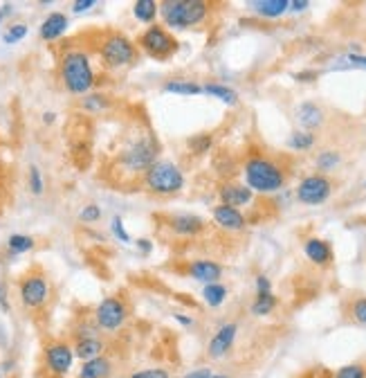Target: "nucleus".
<instances>
[{
  "label": "nucleus",
  "mask_w": 366,
  "mask_h": 378,
  "mask_svg": "<svg viewBox=\"0 0 366 378\" xmlns=\"http://www.w3.org/2000/svg\"><path fill=\"white\" fill-rule=\"evenodd\" d=\"M19 295L23 307L27 309H40L50 300V284L43 272H27L19 284Z\"/></svg>",
  "instance_id": "9d476101"
},
{
  "label": "nucleus",
  "mask_w": 366,
  "mask_h": 378,
  "mask_svg": "<svg viewBox=\"0 0 366 378\" xmlns=\"http://www.w3.org/2000/svg\"><path fill=\"white\" fill-rule=\"evenodd\" d=\"M304 252L315 266H328V263L332 261V248H330L328 241H324V239H315V237L306 239Z\"/></svg>",
  "instance_id": "f3484780"
},
{
  "label": "nucleus",
  "mask_w": 366,
  "mask_h": 378,
  "mask_svg": "<svg viewBox=\"0 0 366 378\" xmlns=\"http://www.w3.org/2000/svg\"><path fill=\"white\" fill-rule=\"evenodd\" d=\"M160 16L171 29H189L205 23L209 5L202 0H164L160 3Z\"/></svg>",
  "instance_id": "7ed1b4c3"
},
{
  "label": "nucleus",
  "mask_w": 366,
  "mask_h": 378,
  "mask_svg": "<svg viewBox=\"0 0 366 378\" xmlns=\"http://www.w3.org/2000/svg\"><path fill=\"white\" fill-rule=\"evenodd\" d=\"M135 244H137V250H140L142 255H151L153 252V244L149 239H137Z\"/></svg>",
  "instance_id": "49530a36"
},
{
  "label": "nucleus",
  "mask_w": 366,
  "mask_h": 378,
  "mask_svg": "<svg viewBox=\"0 0 366 378\" xmlns=\"http://www.w3.org/2000/svg\"><path fill=\"white\" fill-rule=\"evenodd\" d=\"M202 300H205L207 307H221V304L227 300V288L221 284V281H216V284H207L202 288Z\"/></svg>",
  "instance_id": "a878e982"
},
{
  "label": "nucleus",
  "mask_w": 366,
  "mask_h": 378,
  "mask_svg": "<svg viewBox=\"0 0 366 378\" xmlns=\"http://www.w3.org/2000/svg\"><path fill=\"white\" fill-rule=\"evenodd\" d=\"M27 180H29V189H32V194H36V196H40V194H43L45 185H43V176H40L38 167H29Z\"/></svg>",
  "instance_id": "c9c22d12"
},
{
  "label": "nucleus",
  "mask_w": 366,
  "mask_h": 378,
  "mask_svg": "<svg viewBox=\"0 0 366 378\" xmlns=\"http://www.w3.org/2000/svg\"><path fill=\"white\" fill-rule=\"evenodd\" d=\"M68 29V16L61 12H52L47 19L40 23V38L43 41H56L59 36L66 34Z\"/></svg>",
  "instance_id": "a211bd4d"
},
{
  "label": "nucleus",
  "mask_w": 366,
  "mask_h": 378,
  "mask_svg": "<svg viewBox=\"0 0 366 378\" xmlns=\"http://www.w3.org/2000/svg\"><path fill=\"white\" fill-rule=\"evenodd\" d=\"M164 93H173V95H200L202 86L191 82V79H171L164 84Z\"/></svg>",
  "instance_id": "393cba45"
},
{
  "label": "nucleus",
  "mask_w": 366,
  "mask_h": 378,
  "mask_svg": "<svg viewBox=\"0 0 366 378\" xmlns=\"http://www.w3.org/2000/svg\"><path fill=\"white\" fill-rule=\"evenodd\" d=\"M99 56L108 70H121L135 63L137 45L121 32H108L99 43Z\"/></svg>",
  "instance_id": "423d86ee"
},
{
  "label": "nucleus",
  "mask_w": 366,
  "mask_h": 378,
  "mask_svg": "<svg viewBox=\"0 0 366 378\" xmlns=\"http://www.w3.org/2000/svg\"><path fill=\"white\" fill-rule=\"evenodd\" d=\"M110 374H112V363L108 356L86 360L79 369V378H110Z\"/></svg>",
  "instance_id": "412c9836"
},
{
  "label": "nucleus",
  "mask_w": 366,
  "mask_h": 378,
  "mask_svg": "<svg viewBox=\"0 0 366 378\" xmlns=\"http://www.w3.org/2000/svg\"><path fill=\"white\" fill-rule=\"evenodd\" d=\"M34 248V239L27 237V235H12L7 239V250L12 255H23V252H29Z\"/></svg>",
  "instance_id": "c85d7f7f"
},
{
  "label": "nucleus",
  "mask_w": 366,
  "mask_h": 378,
  "mask_svg": "<svg viewBox=\"0 0 366 378\" xmlns=\"http://www.w3.org/2000/svg\"><path fill=\"white\" fill-rule=\"evenodd\" d=\"M5 21V16H3V12H0V23H3Z\"/></svg>",
  "instance_id": "864d4df0"
},
{
  "label": "nucleus",
  "mask_w": 366,
  "mask_h": 378,
  "mask_svg": "<svg viewBox=\"0 0 366 378\" xmlns=\"http://www.w3.org/2000/svg\"><path fill=\"white\" fill-rule=\"evenodd\" d=\"M308 7H310V3H308V0H290L288 12H306Z\"/></svg>",
  "instance_id": "a18cd8bd"
},
{
  "label": "nucleus",
  "mask_w": 366,
  "mask_h": 378,
  "mask_svg": "<svg viewBox=\"0 0 366 378\" xmlns=\"http://www.w3.org/2000/svg\"><path fill=\"white\" fill-rule=\"evenodd\" d=\"M169 228L178 237H198L207 230V223L196 214H173L169 219Z\"/></svg>",
  "instance_id": "ddd939ff"
},
{
  "label": "nucleus",
  "mask_w": 366,
  "mask_h": 378,
  "mask_svg": "<svg viewBox=\"0 0 366 378\" xmlns=\"http://www.w3.org/2000/svg\"><path fill=\"white\" fill-rule=\"evenodd\" d=\"M72 349H75V358H79L81 363H86V360L103 356L106 344H103V340L99 335H97V338H79Z\"/></svg>",
  "instance_id": "6ab92c4d"
},
{
  "label": "nucleus",
  "mask_w": 366,
  "mask_h": 378,
  "mask_svg": "<svg viewBox=\"0 0 366 378\" xmlns=\"http://www.w3.org/2000/svg\"><path fill=\"white\" fill-rule=\"evenodd\" d=\"M61 82L66 86V91L72 95H86L93 91L95 86V70L90 63V56L79 47H70L63 52L61 63Z\"/></svg>",
  "instance_id": "f03ea898"
},
{
  "label": "nucleus",
  "mask_w": 366,
  "mask_h": 378,
  "mask_svg": "<svg viewBox=\"0 0 366 378\" xmlns=\"http://www.w3.org/2000/svg\"><path fill=\"white\" fill-rule=\"evenodd\" d=\"M133 16L146 25H156V19L160 16V3H156V0H137L133 5Z\"/></svg>",
  "instance_id": "5701e85b"
},
{
  "label": "nucleus",
  "mask_w": 366,
  "mask_h": 378,
  "mask_svg": "<svg viewBox=\"0 0 366 378\" xmlns=\"http://www.w3.org/2000/svg\"><path fill=\"white\" fill-rule=\"evenodd\" d=\"M160 144L153 133L137 135L119 154V167L126 176H144L146 169L158 160Z\"/></svg>",
  "instance_id": "20e7f679"
},
{
  "label": "nucleus",
  "mask_w": 366,
  "mask_h": 378,
  "mask_svg": "<svg viewBox=\"0 0 366 378\" xmlns=\"http://www.w3.org/2000/svg\"><path fill=\"white\" fill-rule=\"evenodd\" d=\"M243 174H245L247 187L252 191H258V194H274V191L283 189L288 178V172L281 163L261 154H254L245 160Z\"/></svg>",
  "instance_id": "f257e3e1"
},
{
  "label": "nucleus",
  "mask_w": 366,
  "mask_h": 378,
  "mask_svg": "<svg viewBox=\"0 0 366 378\" xmlns=\"http://www.w3.org/2000/svg\"><path fill=\"white\" fill-rule=\"evenodd\" d=\"M263 293H272V281L265 275H258L256 277V295H263Z\"/></svg>",
  "instance_id": "a19ab883"
},
{
  "label": "nucleus",
  "mask_w": 366,
  "mask_h": 378,
  "mask_svg": "<svg viewBox=\"0 0 366 378\" xmlns=\"http://www.w3.org/2000/svg\"><path fill=\"white\" fill-rule=\"evenodd\" d=\"M339 163H341V156L337 151H324V154L317 156V169H319V172H332Z\"/></svg>",
  "instance_id": "473e14b6"
},
{
  "label": "nucleus",
  "mask_w": 366,
  "mask_h": 378,
  "mask_svg": "<svg viewBox=\"0 0 366 378\" xmlns=\"http://www.w3.org/2000/svg\"><path fill=\"white\" fill-rule=\"evenodd\" d=\"M128 378H169V372L162 367H149V369H140V372H133Z\"/></svg>",
  "instance_id": "ea45409f"
},
{
  "label": "nucleus",
  "mask_w": 366,
  "mask_h": 378,
  "mask_svg": "<svg viewBox=\"0 0 366 378\" xmlns=\"http://www.w3.org/2000/svg\"><path fill=\"white\" fill-rule=\"evenodd\" d=\"M332 378H366V367L364 365H344L341 369H337Z\"/></svg>",
  "instance_id": "f704fd0d"
},
{
  "label": "nucleus",
  "mask_w": 366,
  "mask_h": 378,
  "mask_svg": "<svg viewBox=\"0 0 366 378\" xmlns=\"http://www.w3.org/2000/svg\"><path fill=\"white\" fill-rule=\"evenodd\" d=\"M79 219L84 223H97L101 219V207L99 205H86L84 210L79 212Z\"/></svg>",
  "instance_id": "58836bf2"
},
{
  "label": "nucleus",
  "mask_w": 366,
  "mask_h": 378,
  "mask_svg": "<svg viewBox=\"0 0 366 378\" xmlns=\"http://www.w3.org/2000/svg\"><path fill=\"white\" fill-rule=\"evenodd\" d=\"M95 5H97L95 0H77V3H72V12H75V14H84L88 10H93Z\"/></svg>",
  "instance_id": "79ce46f5"
},
{
  "label": "nucleus",
  "mask_w": 366,
  "mask_h": 378,
  "mask_svg": "<svg viewBox=\"0 0 366 378\" xmlns=\"http://www.w3.org/2000/svg\"><path fill=\"white\" fill-rule=\"evenodd\" d=\"M214 372L209 367H198V369H191L189 374H184V378H211Z\"/></svg>",
  "instance_id": "37998d69"
},
{
  "label": "nucleus",
  "mask_w": 366,
  "mask_h": 378,
  "mask_svg": "<svg viewBox=\"0 0 366 378\" xmlns=\"http://www.w3.org/2000/svg\"><path fill=\"white\" fill-rule=\"evenodd\" d=\"M108 97L106 95H99V93H95V95H86L84 102H81V106H84L88 113H101L108 108Z\"/></svg>",
  "instance_id": "2f4dec72"
},
{
  "label": "nucleus",
  "mask_w": 366,
  "mask_h": 378,
  "mask_svg": "<svg viewBox=\"0 0 366 378\" xmlns=\"http://www.w3.org/2000/svg\"><path fill=\"white\" fill-rule=\"evenodd\" d=\"M252 12L263 16V19H279L288 12L290 7V0H254L249 3Z\"/></svg>",
  "instance_id": "4be33fe9"
},
{
  "label": "nucleus",
  "mask_w": 366,
  "mask_h": 378,
  "mask_svg": "<svg viewBox=\"0 0 366 378\" xmlns=\"http://www.w3.org/2000/svg\"><path fill=\"white\" fill-rule=\"evenodd\" d=\"M25 36H27V25H23V23H16V25L7 27V32L3 34V41H5L7 45H14V43L23 41Z\"/></svg>",
  "instance_id": "72a5a7b5"
},
{
  "label": "nucleus",
  "mask_w": 366,
  "mask_h": 378,
  "mask_svg": "<svg viewBox=\"0 0 366 378\" xmlns=\"http://www.w3.org/2000/svg\"><path fill=\"white\" fill-rule=\"evenodd\" d=\"M173 320H175L178 324H182V327H193V318L184 316V313H175V316H173Z\"/></svg>",
  "instance_id": "de8ad7c7"
},
{
  "label": "nucleus",
  "mask_w": 366,
  "mask_h": 378,
  "mask_svg": "<svg viewBox=\"0 0 366 378\" xmlns=\"http://www.w3.org/2000/svg\"><path fill=\"white\" fill-rule=\"evenodd\" d=\"M332 194V182L324 174L306 176L297 187V198L304 205H321L326 203Z\"/></svg>",
  "instance_id": "9b49d317"
},
{
  "label": "nucleus",
  "mask_w": 366,
  "mask_h": 378,
  "mask_svg": "<svg viewBox=\"0 0 366 378\" xmlns=\"http://www.w3.org/2000/svg\"><path fill=\"white\" fill-rule=\"evenodd\" d=\"M110 230H112V235H115L121 244H131V235L126 232L124 228V221L119 219V216H112V221H110Z\"/></svg>",
  "instance_id": "4c0bfd02"
},
{
  "label": "nucleus",
  "mask_w": 366,
  "mask_h": 378,
  "mask_svg": "<svg viewBox=\"0 0 366 378\" xmlns=\"http://www.w3.org/2000/svg\"><path fill=\"white\" fill-rule=\"evenodd\" d=\"M211 378H230V376H218V374H214V376H211Z\"/></svg>",
  "instance_id": "603ef678"
},
{
  "label": "nucleus",
  "mask_w": 366,
  "mask_h": 378,
  "mask_svg": "<svg viewBox=\"0 0 366 378\" xmlns=\"http://www.w3.org/2000/svg\"><path fill=\"white\" fill-rule=\"evenodd\" d=\"M351 316L357 324L366 327V297H357L351 304Z\"/></svg>",
  "instance_id": "e433bc0d"
},
{
  "label": "nucleus",
  "mask_w": 366,
  "mask_h": 378,
  "mask_svg": "<svg viewBox=\"0 0 366 378\" xmlns=\"http://www.w3.org/2000/svg\"><path fill=\"white\" fill-rule=\"evenodd\" d=\"M0 309H3V311H10V302H7V291H5L3 284H0Z\"/></svg>",
  "instance_id": "09e8293b"
},
{
  "label": "nucleus",
  "mask_w": 366,
  "mask_h": 378,
  "mask_svg": "<svg viewBox=\"0 0 366 378\" xmlns=\"http://www.w3.org/2000/svg\"><path fill=\"white\" fill-rule=\"evenodd\" d=\"M140 50H144L149 56L158 61H167L169 56H173L178 52V38L171 34L167 27L162 25H149L144 29V34L140 36Z\"/></svg>",
  "instance_id": "6e6552de"
},
{
  "label": "nucleus",
  "mask_w": 366,
  "mask_h": 378,
  "mask_svg": "<svg viewBox=\"0 0 366 378\" xmlns=\"http://www.w3.org/2000/svg\"><path fill=\"white\" fill-rule=\"evenodd\" d=\"M332 70H366V56L364 54H344L335 61Z\"/></svg>",
  "instance_id": "cd10ccee"
},
{
  "label": "nucleus",
  "mask_w": 366,
  "mask_h": 378,
  "mask_svg": "<svg viewBox=\"0 0 366 378\" xmlns=\"http://www.w3.org/2000/svg\"><path fill=\"white\" fill-rule=\"evenodd\" d=\"M295 79H297V82H301V84H308V82H315V79H317V72H315V70H306V72H297V75H295Z\"/></svg>",
  "instance_id": "c03bdc74"
},
{
  "label": "nucleus",
  "mask_w": 366,
  "mask_h": 378,
  "mask_svg": "<svg viewBox=\"0 0 366 378\" xmlns=\"http://www.w3.org/2000/svg\"><path fill=\"white\" fill-rule=\"evenodd\" d=\"M186 272L196 279V281H202V284H216L218 279L223 275V266L218 261H211V259H193L189 261V268Z\"/></svg>",
  "instance_id": "dca6fc26"
},
{
  "label": "nucleus",
  "mask_w": 366,
  "mask_h": 378,
  "mask_svg": "<svg viewBox=\"0 0 366 378\" xmlns=\"http://www.w3.org/2000/svg\"><path fill=\"white\" fill-rule=\"evenodd\" d=\"M54 117H56L54 113H45V115H43V122H45V124H52V122H54Z\"/></svg>",
  "instance_id": "8fccbe9b"
},
{
  "label": "nucleus",
  "mask_w": 366,
  "mask_h": 378,
  "mask_svg": "<svg viewBox=\"0 0 366 378\" xmlns=\"http://www.w3.org/2000/svg\"><path fill=\"white\" fill-rule=\"evenodd\" d=\"M214 221L221 230H227V232H243L247 225V219L243 216L241 210H236V207H230V205H223L218 203L214 207Z\"/></svg>",
  "instance_id": "4468645a"
},
{
  "label": "nucleus",
  "mask_w": 366,
  "mask_h": 378,
  "mask_svg": "<svg viewBox=\"0 0 366 378\" xmlns=\"http://www.w3.org/2000/svg\"><path fill=\"white\" fill-rule=\"evenodd\" d=\"M276 309V297L272 293H263V295H256L254 304H252V313L258 318L263 316H270V313Z\"/></svg>",
  "instance_id": "bb28decb"
},
{
  "label": "nucleus",
  "mask_w": 366,
  "mask_h": 378,
  "mask_svg": "<svg viewBox=\"0 0 366 378\" xmlns=\"http://www.w3.org/2000/svg\"><path fill=\"white\" fill-rule=\"evenodd\" d=\"M72 363H75V349H72V344L63 342V340H54L50 344H45L43 367H45L47 376H52V378L68 376V372L72 369Z\"/></svg>",
  "instance_id": "1a4fd4ad"
},
{
  "label": "nucleus",
  "mask_w": 366,
  "mask_h": 378,
  "mask_svg": "<svg viewBox=\"0 0 366 378\" xmlns=\"http://www.w3.org/2000/svg\"><path fill=\"white\" fill-rule=\"evenodd\" d=\"M218 196H221V203L223 205H230V207H243V205H249L252 198H254V191H252L247 185H239V182H225L221 189H218Z\"/></svg>",
  "instance_id": "2eb2a0df"
},
{
  "label": "nucleus",
  "mask_w": 366,
  "mask_h": 378,
  "mask_svg": "<svg viewBox=\"0 0 366 378\" xmlns=\"http://www.w3.org/2000/svg\"><path fill=\"white\" fill-rule=\"evenodd\" d=\"M288 147L295 149V151H308L315 147V133H308V131H295L290 135L288 140Z\"/></svg>",
  "instance_id": "c756f323"
},
{
  "label": "nucleus",
  "mask_w": 366,
  "mask_h": 378,
  "mask_svg": "<svg viewBox=\"0 0 366 378\" xmlns=\"http://www.w3.org/2000/svg\"><path fill=\"white\" fill-rule=\"evenodd\" d=\"M236 333H239V327H236L234 322L223 324V327L214 333V338L209 340L207 356H209L211 360H221L223 356H227V351H230V349L234 347Z\"/></svg>",
  "instance_id": "f8f14e48"
},
{
  "label": "nucleus",
  "mask_w": 366,
  "mask_h": 378,
  "mask_svg": "<svg viewBox=\"0 0 366 378\" xmlns=\"http://www.w3.org/2000/svg\"><path fill=\"white\" fill-rule=\"evenodd\" d=\"M202 93L211 95V97L221 99L225 104H230V106H234V104L239 102V93H236L234 88L223 86V84H207V86H202Z\"/></svg>",
  "instance_id": "b1692460"
},
{
  "label": "nucleus",
  "mask_w": 366,
  "mask_h": 378,
  "mask_svg": "<svg viewBox=\"0 0 366 378\" xmlns=\"http://www.w3.org/2000/svg\"><path fill=\"white\" fill-rule=\"evenodd\" d=\"M186 144H189L191 154L205 156V154H209V149L214 147V138H211L209 133H198V135H193V138H189Z\"/></svg>",
  "instance_id": "7c9ffc66"
},
{
  "label": "nucleus",
  "mask_w": 366,
  "mask_h": 378,
  "mask_svg": "<svg viewBox=\"0 0 366 378\" xmlns=\"http://www.w3.org/2000/svg\"><path fill=\"white\" fill-rule=\"evenodd\" d=\"M144 187L156 196H173L184 189V174L171 160H156L144 174Z\"/></svg>",
  "instance_id": "39448f33"
},
{
  "label": "nucleus",
  "mask_w": 366,
  "mask_h": 378,
  "mask_svg": "<svg viewBox=\"0 0 366 378\" xmlns=\"http://www.w3.org/2000/svg\"><path fill=\"white\" fill-rule=\"evenodd\" d=\"M128 316H131V309L124 297L119 295H112V297H106L95 309V324L99 331H119L121 327L126 324Z\"/></svg>",
  "instance_id": "0eeeda50"
},
{
  "label": "nucleus",
  "mask_w": 366,
  "mask_h": 378,
  "mask_svg": "<svg viewBox=\"0 0 366 378\" xmlns=\"http://www.w3.org/2000/svg\"><path fill=\"white\" fill-rule=\"evenodd\" d=\"M297 122L304 126L308 133H313V128H319L324 124V110L313 102H304L297 108Z\"/></svg>",
  "instance_id": "aec40b11"
},
{
  "label": "nucleus",
  "mask_w": 366,
  "mask_h": 378,
  "mask_svg": "<svg viewBox=\"0 0 366 378\" xmlns=\"http://www.w3.org/2000/svg\"><path fill=\"white\" fill-rule=\"evenodd\" d=\"M0 12H3V16H10L14 12V7L12 5H3V7H0Z\"/></svg>",
  "instance_id": "3c124183"
}]
</instances>
